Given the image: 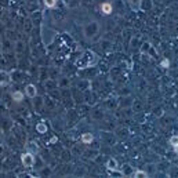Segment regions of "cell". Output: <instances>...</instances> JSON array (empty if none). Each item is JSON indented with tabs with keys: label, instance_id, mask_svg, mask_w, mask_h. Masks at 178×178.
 I'll list each match as a JSON object with an SVG mask.
<instances>
[{
	"label": "cell",
	"instance_id": "obj_1",
	"mask_svg": "<svg viewBox=\"0 0 178 178\" xmlns=\"http://www.w3.org/2000/svg\"><path fill=\"white\" fill-rule=\"evenodd\" d=\"M22 163L25 167H32L35 164V157H33L32 153H26V155H22Z\"/></svg>",
	"mask_w": 178,
	"mask_h": 178
},
{
	"label": "cell",
	"instance_id": "obj_2",
	"mask_svg": "<svg viewBox=\"0 0 178 178\" xmlns=\"http://www.w3.org/2000/svg\"><path fill=\"white\" fill-rule=\"evenodd\" d=\"M101 10H102V13L104 14H110L112 13V4L110 3H104L102 6H101Z\"/></svg>",
	"mask_w": 178,
	"mask_h": 178
},
{
	"label": "cell",
	"instance_id": "obj_3",
	"mask_svg": "<svg viewBox=\"0 0 178 178\" xmlns=\"http://www.w3.org/2000/svg\"><path fill=\"white\" fill-rule=\"evenodd\" d=\"M26 94L29 95L30 98H33L36 95V90H35V87H33L32 84H29V86L26 87Z\"/></svg>",
	"mask_w": 178,
	"mask_h": 178
},
{
	"label": "cell",
	"instance_id": "obj_4",
	"mask_svg": "<svg viewBox=\"0 0 178 178\" xmlns=\"http://www.w3.org/2000/svg\"><path fill=\"white\" fill-rule=\"evenodd\" d=\"M81 141H83L84 144H90L91 141H93V135H91L90 133H86L81 135Z\"/></svg>",
	"mask_w": 178,
	"mask_h": 178
},
{
	"label": "cell",
	"instance_id": "obj_5",
	"mask_svg": "<svg viewBox=\"0 0 178 178\" xmlns=\"http://www.w3.org/2000/svg\"><path fill=\"white\" fill-rule=\"evenodd\" d=\"M106 166H108V168H112V170H116L117 163H116V160H115V159H110L109 162L106 163Z\"/></svg>",
	"mask_w": 178,
	"mask_h": 178
},
{
	"label": "cell",
	"instance_id": "obj_6",
	"mask_svg": "<svg viewBox=\"0 0 178 178\" xmlns=\"http://www.w3.org/2000/svg\"><path fill=\"white\" fill-rule=\"evenodd\" d=\"M170 144H171L173 146H177L178 145V135H173L171 138H170Z\"/></svg>",
	"mask_w": 178,
	"mask_h": 178
},
{
	"label": "cell",
	"instance_id": "obj_7",
	"mask_svg": "<svg viewBox=\"0 0 178 178\" xmlns=\"http://www.w3.org/2000/svg\"><path fill=\"white\" fill-rule=\"evenodd\" d=\"M44 4L47 7H54L55 6V0H44Z\"/></svg>",
	"mask_w": 178,
	"mask_h": 178
},
{
	"label": "cell",
	"instance_id": "obj_8",
	"mask_svg": "<svg viewBox=\"0 0 178 178\" xmlns=\"http://www.w3.org/2000/svg\"><path fill=\"white\" fill-rule=\"evenodd\" d=\"M134 177H146V173H145V171H141V170H138V171L134 173Z\"/></svg>",
	"mask_w": 178,
	"mask_h": 178
},
{
	"label": "cell",
	"instance_id": "obj_9",
	"mask_svg": "<svg viewBox=\"0 0 178 178\" xmlns=\"http://www.w3.org/2000/svg\"><path fill=\"white\" fill-rule=\"evenodd\" d=\"M14 97L17 98V101H21V97H22V95H21L20 93H14Z\"/></svg>",
	"mask_w": 178,
	"mask_h": 178
},
{
	"label": "cell",
	"instance_id": "obj_10",
	"mask_svg": "<svg viewBox=\"0 0 178 178\" xmlns=\"http://www.w3.org/2000/svg\"><path fill=\"white\" fill-rule=\"evenodd\" d=\"M174 151H175V153L178 155V145H177V146H174Z\"/></svg>",
	"mask_w": 178,
	"mask_h": 178
}]
</instances>
